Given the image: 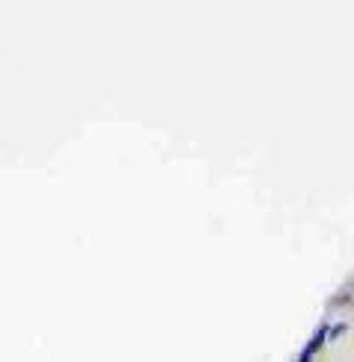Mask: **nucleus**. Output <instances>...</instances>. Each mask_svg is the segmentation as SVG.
<instances>
[{
  "instance_id": "f257e3e1",
  "label": "nucleus",
  "mask_w": 354,
  "mask_h": 362,
  "mask_svg": "<svg viewBox=\"0 0 354 362\" xmlns=\"http://www.w3.org/2000/svg\"><path fill=\"white\" fill-rule=\"evenodd\" d=\"M325 339H328V324H319V330L310 336V341L304 345V351H301V356H298V362H313V356H316V351L325 345Z\"/></svg>"
}]
</instances>
